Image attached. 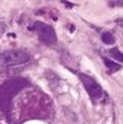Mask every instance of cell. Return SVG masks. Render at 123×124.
Listing matches in <instances>:
<instances>
[{"instance_id":"obj_1","label":"cell","mask_w":123,"mask_h":124,"mask_svg":"<svg viewBox=\"0 0 123 124\" xmlns=\"http://www.w3.org/2000/svg\"><path fill=\"white\" fill-rule=\"evenodd\" d=\"M26 86H28V82L25 79H11L0 86V108L8 111L14 96Z\"/></svg>"},{"instance_id":"obj_2","label":"cell","mask_w":123,"mask_h":124,"mask_svg":"<svg viewBox=\"0 0 123 124\" xmlns=\"http://www.w3.org/2000/svg\"><path fill=\"white\" fill-rule=\"evenodd\" d=\"M30 60V54L24 50H6L0 53V66H12L25 64Z\"/></svg>"},{"instance_id":"obj_3","label":"cell","mask_w":123,"mask_h":124,"mask_svg":"<svg viewBox=\"0 0 123 124\" xmlns=\"http://www.w3.org/2000/svg\"><path fill=\"white\" fill-rule=\"evenodd\" d=\"M28 30L36 31L37 34H38V38L43 43H46L47 46H54L57 43L56 31H54L53 27L49 26V25H46L43 22H36L32 27H28Z\"/></svg>"},{"instance_id":"obj_4","label":"cell","mask_w":123,"mask_h":124,"mask_svg":"<svg viewBox=\"0 0 123 124\" xmlns=\"http://www.w3.org/2000/svg\"><path fill=\"white\" fill-rule=\"evenodd\" d=\"M79 79L81 80L84 87H85V90L87 91V93H89L91 96V98L94 100H98L102 97L103 95V91H102V88L101 86L89 75H85V74H79Z\"/></svg>"},{"instance_id":"obj_5","label":"cell","mask_w":123,"mask_h":124,"mask_svg":"<svg viewBox=\"0 0 123 124\" xmlns=\"http://www.w3.org/2000/svg\"><path fill=\"white\" fill-rule=\"evenodd\" d=\"M103 63H105V65H106L110 70H111V73H113V71H117V70H119L122 66L119 65V64H117V63H115V62H112V60H110L108 58H103Z\"/></svg>"},{"instance_id":"obj_6","label":"cell","mask_w":123,"mask_h":124,"mask_svg":"<svg viewBox=\"0 0 123 124\" xmlns=\"http://www.w3.org/2000/svg\"><path fill=\"white\" fill-rule=\"evenodd\" d=\"M101 39H102L103 43H106V44H113L115 43V37H113V34L110 33V32H105L101 36Z\"/></svg>"},{"instance_id":"obj_7","label":"cell","mask_w":123,"mask_h":124,"mask_svg":"<svg viewBox=\"0 0 123 124\" xmlns=\"http://www.w3.org/2000/svg\"><path fill=\"white\" fill-rule=\"evenodd\" d=\"M110 54L116 59V60H118V62H121V63H123V53H121L117 48H113V49H111L110 50Z\"/></svg>"},{"instance_id":"obj_8","label":"cell","mask_w":123,"mask_h":124,"mask_svg":"<svg viewBox=\"0 0 123 124\" xmlns=\"http://www.w3.org/2000/svg\"><path fill=\"white\" fill-rule=\"evenodd\" d=\"M62 1L66 5V8H73L74 6V4H72V3H68V1H64V0H62Z\"/></svg>"}]
</instances>
